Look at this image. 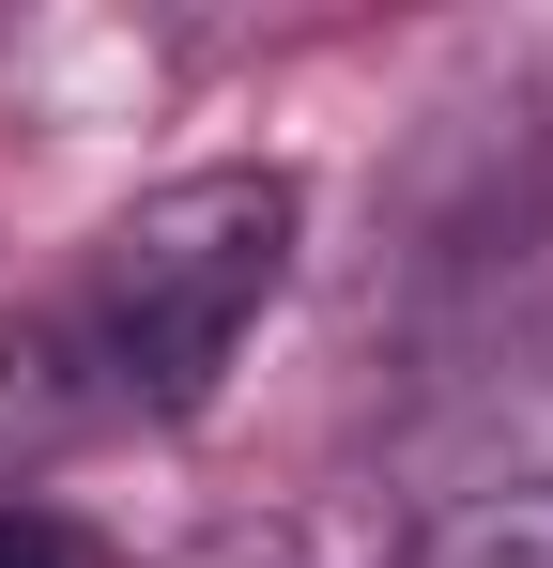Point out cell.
Returning <instances> with one entry per match:
<instances>
[{
    "instance_id": "3",
    "label": "cell",
    "mask_w": 553,
    "mask_h": 568,
    "mask_svg": "<svg viewBox=\"0 0 553 568\" xmlns=\"http://www.w3.org/2000/svg\"><path fill=\"white\" fill-rule=\"evenodd\" d=\"M0 568H123L92 523H62V507H31V491H0Z\"/></svg>"
},
{
    "instance_id": "1",
    "label": "cell",
    "mask_w": 553,
    "mask_h": 568,
    "mask_svg": "<svg viewBox=\"0 0 553 568\" xmlns=\"http://www.w3.org/2000/svg\"><path fill=\"white\" fill-rule=\"evenodd\" d=\"M292 215H308L292 170H184V185L123 200L92 231V262L0 338V462L47 476L108 430L200 415L292 277Z\"/></svg>"
},
{
    "instance_id": "4",
    "label": "cell",
    "mask_w": 553,
    "mask_h": 568,
    "mask_svg": "<svg viewBox=\"0 0 553 568\" xmlns=\"http://www.w3.org/2000/svg\"><path fill=\"white\" fill-rule=\"evenodd\" d=\"M184 568H308V554H292V538H262V523H247V538H200V554H184Z\"/></svg>"
},
{
    "instance_id": "2",
    "label": "cell",
    "mask_w": 553,
    "mask_h": 568,
    "mask_svg": "<svg viewBox=\"0 0 553 568\" xmlns=\"http://www.w3.org/2000/svg\"><path fill=\"white\" fill-rule=\"evenodd\" d=\"M415 568H553V476H507V491H461L446 523L415 538Z\"/></svg>"
}]
</instances>
